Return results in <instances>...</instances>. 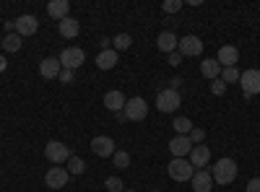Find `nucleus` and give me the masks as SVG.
<instances>
[{
	"mask_svg": "<svg viewBox=\"0 0 260 192\" xmlns=\"http://www.w3.org/2000/svg\"><path fill=\"white\" fill-rule=\"evenodd\" d=\"M211 94H213V96H224V94H226V83H224L221 78H216V81L211 83Z\"/></svg>",
	"mask_w": 260,
	"mask_h": 192,
	"instance_id": "30",
	"label": "nucleus"
},
{
	"mask_svg": "<svg viewBox=\"0 0 260 192\" xmlns=\"http://www.w3.org/2000/svg\"><path fill=\"white\" fill-rule=\"evenodd\" d=\"M180 86H182V78H172V81H169V89L180 91Z\"/></svg>",
	"mask_w": 260,
	"mask_h": 192,
	"instance_id": "37",
	"label": "nucleus"
},
{
	"mask_svg": "<svg viewBox=\"0 0 260 192\" xmlns=\"http://www.w3.org/2000/svg\"><path fill=\"white\" fill-rule=\"evenodd\" d=\"M125 192H133V189H125Z\"/></svg>",
	"mask_w": 260,
	"mask_h": 192,
	"instance_id": "40",
	"label": "nucleus"
},
{
	"mask_svg": "<svg viewBox=\"0 0 260 192\" xmlns=\"http://www.w3.org/2000/svg\"><path fill=\"white\" fill-rule=\"evenodd\" d=\"M0 50H3V39H0Z\"/></svg>",
	"mask_w": 260,
	"mask_h": 192,
	"instance_id": "39",
	"label": "nucleus"
},
{
	"mask_svg": "<svg viewBox=\"0 0 260 192\" xmlns=\"http://www.w3.org/2000/svg\"><path fill=\"white\" fill-rule=\"evenodd\" d=\"M208 172H211L216 184H232L237 179V164H234V159H219Z\"/></svg>",
	"mask_w": 260,
	"mask_h": 192,
	"instance_id": "1",
	"label": "nucleus"
},
{
	"mask_svg": "<svg viewBox=\"0 0 260 192\" xmlns=\"http://www.w3.org/2000/svg\"><path fill=\"white\" fill-rule=\"evenodd\" d=\"M167 174L175 182H190L195 174V166L190 164V159H172L167 166Z\"/></svg>",
	"mask_w": 260,
	"mask_h": 192,
	"instance_id": "2",
	"label": "nucleus"
},
{
	"mask_svg": "<svg viewBox=\"0 0 260 192\" xmlns=\"http://www.w3.org/2000/svg\"><path fill=\"white\" fill-rule=\"evenodd\" d=\"M91 151L99 156V159H110V156H115V140L110 138V135H96L94 140H91Z\"/></svg>",
	"mask_w": 260,
	"mask_h": 192,
	"instance_id": "9",
	"label": "nucleus"
},
{
	"mask_svg": "<svg viewBox=\"0 0 260 192\" xmlns=\"http://www.w3.org/2000/svg\"><path fill=\"white\" fill-rule=\"evenodd\" d=\"M130 45H133V39H130V34H117V36L112 39V50H115V52L130 50Z\"/></svg>",
	"mask_w": 260,
	"mask_h": 192,
	"instance_id": "26",
	"label": "nucleus"
},
{
	"mask_svg": "<svg viewBox=\"0 0 260 192\" xmlns=\"http://www.w3.org/2000/svg\"><path fill=\"white\" fill-rule=\"evenodd\" d=\"M62 73V65H60V57H45L39 62V75L42 78H57Z\"/></svg>",
	"mask_w": 260,
	"mask_h": 192,
	"instance_id": "14",
	"label": "nucleus"
},
{
	"mask_svg": "<svg viewBox=\"0 0 260 192\" xmlns=\"http://www.w3.org/2000/svg\"><path fill=\"white\" fill-rule=\"evenodd\" d=\"M45 156H47L55 166H60V164H68V159H71L73 153H71V148L65 145V143H60V140H50L47 148H45Z\"/></svg>",
	"mask_w": 260,
	"mask_h": 192,
	"instance_id": "4",
	"label": "nucleus"
},
{
	"mask_svg": "<svg viewBox=\"0 0 260 192\" xmlns=\"http://www.w3.org/2000/svg\"><path fill=\"white\" fill-rule=\"evenodd\" d=\"M125 104H127V99H125L122 91H107V94H104V106H107L110 112H115V114L125 109Z\"/></svg>",
	"mask_w": 260,
	"mask_h": 192,
	"instance_id": "19",
	"label": "nucleus"
},
{
	"mask_svg": "<svg viewBox=\"0 0 260 192\" xmlns=\"http://www.w3.org/2000/svg\"><path fill=\"white\" fill-rule=\"evenodd\" d=\"M240 70H237V68H224L221 70V81L226 83V86H229V83H240Z\"/></svg>",
	"mask_w": 260,
	"mask_h": 192,
	"instance_id": "28",
	"label": "nucleus"
},
{
	"mask_svg": "<svg viewBox=\"0 0 260 192\" xmlns=\"http://www.w3.org/2000/svg\"><path fill=\"white\" fill-rule=\"evenodd\" d=\"M177 52H180L182 57H198V55L203 52V42L195 36V34L182 36V39H180V45H177Z\"/></svg>",
	"mask_w": 260,
	"mask_h": 192,
	"instance_id": "8",
	"label": "nucleus"
},
{
	"mask_svg": "<svg viewBox=\"0 0 260 192\" xmlns=\"http://www.w3.org/2000/svg\"><path fill=\"white\" fill-rule=\"evenodd\" d=\"M240 86H242V94L250 99V96H255V94H260V70H245L242 75H240Z\"/></svg>",
	"mask_w": 260,
	"mask_h": 192,
	"instance_id": "7",
	"label": "nucleus"
},
{
	"mask_svg": "<svg viewBox=\"0 0 260 192\" xmlns=\"http://www.w3.org/2000/svg\"><path fill=\"white\" fill-rule=\"evenodd\" d=\"M211 161V151H208V145H192V151H190V164L195 169H206Z\"/></svg>",
	"mask_w": 260,
	"mask_h": 192,
	"instance_id": "18",
	"label": "nucleus"
},
{
	"mask_svg": "<svg viewBox=\"0 0 260 192\" xmlns=\"http://www.w3.org/2000/svg\"><path fill=\"white\" fill-rule=\"evenodd\" d=\"M125 117L127 120H133V122H141V120H146V114H148V104H146V99H141V96H133L127 104H125Z\"/></svg>",
	"mask_w": 260,
	"mask_h": 192,
	"instance_id": "6",
	"label": "nucleus"
},
{
	"mask_svg": "<svg viewBox=\"0 0 260 192\" xmlns=\"http://www.w3.org/2000/svg\"><path fill=\"white\" fill-rule=\"evenodd\" d=\"M83 172H86V161L78 159V156H71V159H68V174H71V177H78V174H83Z\"/></svg>",
	"mask_w": 260,
	"mask_h": 192,
	"instance_id": "24",
	"label": "nucleus"
},
{
	"mask_svg": "<svg viewBox=\"0 0 260 192\" xmlns=\"http://www.w3.org/2000/svg\"><path fill=\"white\" fill-rule=\"evenodd\" d=\"M151 192H159V189H151Z\"/></svg>",
	"mask_w": 260,
	"mask_h": 192,
	"instance_id": "41",
	"label": "nucleus"
},
{
	"mask_svg": "<svg viewBox=\"0 0 260 192\" xmlns=\"http://www.w3.org/2000/svg\"><path fill=\"white\" fill-rule=\"evenodd\" d=\"M187 138H190L195 145H201V143L206 140V130H203V127H192V133H190Z\"/></svg>",
	"mask_w": 260,
	"mask_h": 192,
	"instance_id": "31",
	"label": "nucleus"
},
{
	"mask_svg": "<svg viewBox=\"0 0 260 192\" xmlns=\"http://www.w3.org/2000/svg\"><path fill=\"white\" fill-rule=\"evenodd\" d=\"M47 13L60 24L62 18L71 16V3H68V0H50V3H47Z\"/></svg>",
	"mask_w": 260,
	"mask_h": 192,
	"instance_id": "17",
	"label": "nucleus"
},
{
	"mask_svg": "<svg viewBox=\"0 0 260 192\" xmlns=\"http://www.w3.org/2000/svg\"><path fill=\"white\" fill-rule=\"evenodd\" d=\"M68 169H62V166H52L47 169V174H45V184L50 189H62L65 184H68Z\"/></svg>",
	"mask_w": 260,
	"mask_h": 192,
	"instance_id": "10",
	"label": "nucleus"
},
{
	"mask_svg": "<svg viewBox=\"0 0 260 192\" xmlns=\"http://www.w3.org/2000/svg\"><path fill=\"white\" fill-rule=\"evenodd\" d=\"M57 29H60V36H65V39H73V36H78V31H81V24L76 18H62L60 24H57Z\"/></svg>",
	"mask_w": 260,
	"mask_h": 192,
	"instance_id": "21",
	"label": "nucleus"
},
{
	"mask_svg": "<svg viewBox=\"0 0 260 192\" xmlns=\"http://www.w3.org/2000/svg\"><path fill=\"white\" fill-rule=\"evenodd\" d=\"M6 65H8V62H6V57H3V55H0V73H3V70H6Z\"/></svg>",
	"mask_w": 260,
	"mask_h": 192,
	"instance_id": "38",
	"label": "nucleus"
},
{
	"mask_svg": "<svg viewBox=\"0 0 260 192\" xmlns=\"http://www.w3.org/2000/svg\"><path fill=\"white\" fill-rule=\"evenodd\" d=\"M117 62H120V57H117L115 50H104V52L96 55V68H99V70H112Z\"/></svg>",
	"mask_w": 260,
	"mask_h": 192,
	"instance_id": "20",
	"label": "nucleus"
},
{
	"mask_svg": "<svg viewBox=\"0 0 260 192\" xmlns=\"http://www.w3.org/2000/svg\"><path fill=\"white\" fill-rule=\"evenodd\" d=\"M161 8H164L167 13H177V11L182 8V0H164Z\"/></svg>",
	"mask_w": 260,
	"mask_h": 192,
	"instance_id": "32",
	"label": "nucleus"
},
{
	"mask_svg": "<svg viewBox=\"0 0 260 192\" xmlns=\"http://www.w3.org/2000/svg\"><path fill=\"white\" fill-rule=\"evenodd\" d=\"M180 106H182V96H180V91H175V89H164V91H159V96H156V109H159V112L172 114V112H177Z\"/></svg>",
	"mask_w": 260,
	"mask_h": 192,
	"instance_id": "3",
	"label": "nucleus"
},
{
	"mask_svg": "<svg viewBox=\"0 0 260 192\" xmlns=\"http://www.w3.org/2000/svg\"><path fill=\"white\" fill-rule=\"evenodd\" d=\"M16 34L24 39V36H31V34H37V29H39V21L31 16V13H26V16H18L16 21Z\"/></svg>",
	"mask_w": 260,
	"mask_h": 192,
	"instance_id": "11",
	"label": "nucleus"
},
{
	"mask_svg": "<svg viewBox=\"0 0 260 192\" xmlns=\"http://www.w3.org/2000/svg\"><path fill=\"white\" fill-rule=\"evenodd\" d=\"M21 45H24V39H21L18 34H6L3 36V50L6 52H18Z\"/></svg>",
	"mask_w": 260,
	"mask_h": 192,
	"instance_id": "23",
	"label": "nucleus"
},
{
	"mask_svg": "<svg viewBox=\"0 0 260 192\" xmlns=\"http://www.w3.org/2000/svg\"><path fill=\"white\" fill-rule=\"evenodd\" d=\"M245 192H260V177L250 179V182H247V187H245Z\"/></svg>",
	"mask_w": 260,
	"mask_h": 192,
	"instance_id": "35",
	"label": "nucleus"
},
{
	"mask_svg": "<svg viewBox=\"0 0 260 192\" xmlns=\"http://www.w3.org/2000/svg\"><path fill=\"white\" fill-rule=\"evenodd\" d=\"M104 187H107V192H125V182L120 177H107Z\"/></svg>",
	"mask_w": 260,
	"mask_h": 192,
	"instance_id": "27",
	"label": "nucleus"
},
{
	"mask_svg": "<svg viewBox=\"0 0 260 192\" xmlns=\"http://www.w3.org/2000/svg\"><path fill=\"white\" fill-rule=\"evenodd\" d=\"M177 45H180V39H177L175 31H161V34L156 36V47H159L161 52H167V55L177 52Z\"/></svg>",
	"mask_w": 260,
	"mask_h": 192,
	"instance_id": "16",
	"label": "nucleus"
},
{
	"mask_svg": "<svg viewBox=\"0 0 260 192\" xmlns=\"http://www.w3.org/2000/svg\"><path fill=\"white\" fill-rule=\"evenodd\" d=\"M219 65L221 68H237V60H240V50H237L234 45H224L221 50H219Z\"/></svg>",
	"mask_w": 260,
	"mask_h": 192,
	"instance_id": "15",
	"label": "nucleus"
},
{
	"mask_svg": "<svg viewBox=\"0 0 260 192\" xmlns=\"http://www.w3.org/2000/svg\"><path fill=\"white\" fill-rule=\"evenodd\" d=\"M172 125H175V133L177 135H190L192 133V122L187 117H175V122H172Z\"/></svg>",
	"mask_w": 260,
	"mask_h": 192,
	"instance_id": "25",
	"label": "nucleus"
},
{
	"mask_svg": "<svg viewBox=\"0 0 260 192\" xmlns=\"http://www.w3.org/2000/svg\"><path fill=\"white\" fill-rule=\"evenodd\" d=\"M169 151L175 159H187L190 151H192V140L187 135H177V138H172L169 140Z\"/></svg>",
	"mask_w": 260,
	"mask_h": 192,
	"instance_id": "12",
	"label": "nucleus"
},
{
	"mask_svg": "<svg viewBox=\"0 0 260 192\" xmlns=\"http://www.w3.org/2000/svg\"><path fill=\"white\" fill-rule=\"evenodd\" d=\"M73 78H76V70H65V68H62V73L57 75L60 83H73Z\"/></svg>",
	"mask_w": 260,
	"mask_h": 192,
	"instance_id": "33",
	"label": "nucleus"
},
{
	"mask_svg": "<svg viewBox=\"0 0 260 192\" xmlns=\"http://www.w3.org/2000/svg\"><path fill=\"white\" fill-rule=\"evenodd\" d=\"M112 161H115L117 169H127V166H130V153H127V151H115Z\"/></svg>",
	"mask_w": 260,
	"mask_h": 192,
	"instance_id": "29",
	"label": "nucleus"
},
{
	"mask_svg": "<svg viewBox=\"0 0 260 192\" xmlns=\"http://www.w3.org/2000/svg\"><path fill=\"white\" fill-rule=\"evenodd\" d=\"M190 182H192L195 192H211V187H213V177H211L208 169H195V174H192Z\"/></svg>",
	"mask_w": 260,
	"mask_h": 192,
	"instance_id": "13",
	"label": "nucleus"
},
{
	"mask_svg": "<svg viewBox=\"0 0 260 192\" xmlns=\"http://www.w3.org/2000/svg\"><path fill=\"white\" fill-rule=\"evenodd\" d=\"M83 60H86V55H83L81 47H65V50L60 52V65H62L65 70H78V68L83 65Z\"/></svg>",
	"mask_w": 260,
	"mask_h": 192,
	"instance_id": "5",
	"label": "nucleus"
},
{
	"mask_svg": "<svg viewBox=\"0 0 260 192\" xmlns=\"http://www.w3.org/2000/svg\"><path fill=\"white\" fill-rule=\"evenodd\" d=\"M182 60H185V57H182L180 52H172V55L167 57V62H169L172 68H177V65H182Z\"/></svg>",
	"mask_w": 260,
	"mask_h": 192,
	"instance_id": "34",
	"label": "nucleus"
},
{
	"mask_svg": "<svg viewBox=\"0 0 260 192\" xmlns=\"http://www.w3.org/2000/svg\"><path fill=\"white\" fill-rule=\"evenodd\" d=\"M99 47H102V52H104V50H112V39H110V36L99 39Z\"/></svg>",
	"mask_w": 260,
	"mask_h": 192,
	"instance_id": "36",
	"label": "nucleus"
},
{
	"mask_svg": "<svg viewBox=\"0 0 260 192\" xmlns=\"http://www.w3.org/2000/svg\"><path fill=\"white\" fill-rule=\"evenodd\" d=\"M221 65H219V60H213V57H208V60H203L201 62V73L208 78V81H216V78H221Z\"/></svg>",
	"mask_w": 260,
	"mask_h": 192,
	"instance_id": "22",
	"label": "nucleus"
}]
</instances>
